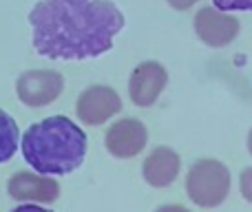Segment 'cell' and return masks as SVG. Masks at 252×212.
<instances>
[{"instance_id": "obj_1", "label": "cell", "mask_w": 252, "mask_h": 212, "mask_svg": "<svg viewBox=\"0 0 252 212\" xmlns=\"http://www.w3.org/2000/svg\"><path fill=\"white\" fill-rule=\"evenodd\" d=\"M124 22L113 0H40L29 11L31 44L49 60H93L113 49Z\"/></svg>"}, {"instance_id": "obj_2", "label": "cell", "mask_w": 252, "mask_h": 212, "mask_svg": "<svg viewBox=\"0 0 252 212\" xmlns=\"http://www.w3.org/2000/svg\"><path fill=\"white\" fill-rule=\"evenodd\" d=\"M22 157L40 175H69L87 157V133L64 115L31 124L22 135Z\"/></svg>"}, {"instance_id": "obj_3", "label": "cell", "mask_w": 252, "mask_h": 212, "mask_svg": "<svg viewBox=\"0 0 252 212\" xmlns=\"http://www.w3.org/2000/svg\"><path fill=\"white\" fill-rule=\"evenodd\" d=\"M232 175L228 166L213 157L197 159L186 173V195L199 208H219L228 199Z\"/></svg>"}, {"instance_id": "obj_4", "label": "cell", "mask_w": 252, "mask_h": 212, "mask_svg": "<svg viewBox=\"0 0 252 212\" xmlns=\"http://www.w3.org/2000/svg\"><path fill=\"white\" fill-rule=\"evenodd\" d=\"M64 91V78L58 71L31 69L16 80V93L25 106L42 108L56 102Z\"/></svg>"}, {"instance_id": "obj_5", "label": "cell", "mask_w": 252, "mask_h": 212, "mask_svg": "<svg viewBox=\"0 0 252 212\" xmlns=\"http://www.w3.org/2000/svg\"><path fill=\"white\" fill-rule=\"evenodd\" d=\"M192 27L199 42L210 49H223L232 44L241 31L239 20L217 7H201L192 18Z\"/></svg>"}, {"instance_id": "obj_6", "label": "cell", "mask_w": 252, "mask_h": 212, "mask_svg": "<svg viewBox=\"0 0 252 212\" xmlns=\"http://www.w3.org/2000/svg\"><path fill=\"white\" fill-rule=\"evenodd\" d=\"M122 111V97L106 84H91L78 95L75 115L87 126H102Z\"/></svg>"}, {"instance_id": "obj_7", "label": "cell", "mask_w": 252, "mask_h": 212, "mask_svg": "<svg viewBox=\"0 0 252 212\" xmlns=\"http://www.w3.org/2000/svg\"><path fill=\"white\" fill-rule=\"evenodd\" d=\"M168 71L157 60H144L130 71L128 78V97L135 106L148 108L166 91Z\"/></svg>"}, {"instance_id": "obj_8", "label": "cell", "mask_w": 252, "mask_h": 212, "mask_svg": "<svg viewBox=\"0 0 252 212\" xmlns=\"http://www.w3.org/2000/svg\"><path fill=\"white\" fill-rule=\"evenodd\" d=\"M148 128L137 117H122L104 133V146L115 159H133L146 148Z\"/></svg>"}, {"instance_id": "obj_9", "label": "cell", "mask_w": 252, "mask_h": 212, "mask_svg": "<svg viewBox=\"0 0 252 212\" xmlns=\"http://www.w3.org/2000/svg\"><path fill=\"white\" fill-rule=\"evenodd\" d=\"M7 192L16 201H29V204H53L60 197V183L51 177H40V175L13 173L7 182Z\"/></svg>"}, {"instance_id": "obj_10", "label": "cell", "mask_w": 252, "mask_h": 212, "mask_svg": "<svg viewBox=\"0 0 252 212\" xmlns=\"http://www.w3.org/2000/svg\"><path fill=\"white\" fill-rule=\"evenodd\" d=\"M182 175V157L168 146H157L142 164V177L151 188H170Z\"/></svg>"}, {"instance_id": "obj_11", "label": "cell", "mask_w": 252, "mask_h": 212, "mask_svg": "<svg viewBox=\"0 0 252 212\" xmlns=\"http://www.w3.org/2000/svg\"><path fill=\"white\" fill-rule=\"evenodd\" d=\"M18 142H20V130H18L16 120L0 108V164L9 161L16 155Z\"/></svg>"}, {"instance_id": "obj_12", "label": "cell", "mask_w": 252, "mask_h": 212, "mask_svg": "<svg viewBox=\"0 0 252 212\" xmlns=\"http://www.w3.org/2000/svg\"><path fill=\"white\" fill-rule=\"evenodd\" d=\"M221 11H252V0H213Z\"/></svg>"}, {"instance_id": "obj_13", "label": "cell", "mask_w": 252, "mask_h": 212, "mask_svg": "<svg viewBox=\"0 0 252 212\" xmlns=\"http://www.w3.org/2000/svg\"><path fill=\"white\" fill-rule=\"evenodd\" d=\"M239 192L248 204H252V166L241 170L239 175Z\"/></svg>"}, {"instance_id": "obj_14", "label": "cell", "mask_w": 252, "mask_h": 212, "mask_svg": "<svg viewBox=\"0 0 252 212\" xmlns=\"http://www.w3.org/2000/svg\"><path fill=\"white\" fill-rule=\"evenodd\" d=\"M166 2H168L175 11H188V9L195 7L199 0H166Z\"/></svg>"}, {"instance_id": "obj_15", "label": "cell", "mask_w": 252, "mask_h": 212, "mask_svg": "<svg viewBox=\"0 0 252 212\" xmlns=\"http://www.w3.org/2000/svg\"><path fill=\"white\" fill-rule=\"evenodd\" d=\"M155 212H190V210L179 204H164V206H159V208H155Z\"/></svg>"}, {"instance_id": "obj_16", "label": "cell", "mask_w": 252, "mask_h": 212, "mask_svg": "<svg viewBox=\"0 0 252 212\" xmlns=\"http://www.w3.org/2000/svg\"><path fill=\"white\" fill-rule=\"evenodd\" d=\"M11 212H51V210L42 208V206H35V204H25V206H18V208Z\"/></svg>"}, {"instance_id": "obj_17", "label": "cell", "mask_w": 252, "mask_h": 212, "mask_svg": "<svg viewBox=\"0 0 252 212\" xmlns=\"http://www.w3.org/2000/svg\"><path fill=\"white\" fill-rule=\"evenodd\" d=\"M246 146H248V152L252 155V128L248 130V139H246Z\"/></svg>"}]
</instances>
